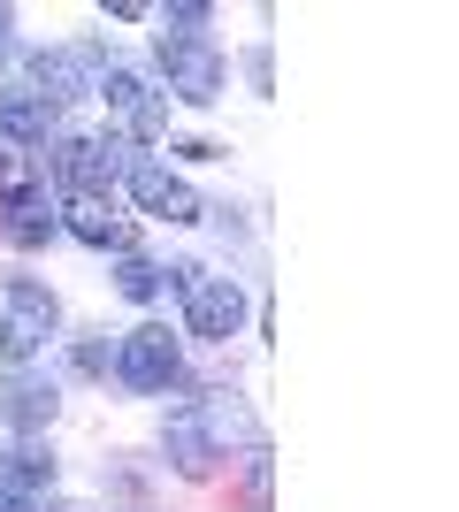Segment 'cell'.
<instances>
[{"instance_id":"cell-18","label":"cell","mask_w":459,"mask_h":512,"mask_svg":"<svg viewBox=\"0 0 459 512\" xmlns=\"http://www.w3.org/2000/svg\"><path fill=\"white\" fill-rule=\"evenodd\" d=\"M153 23H161L169 39H207L215 8H199V0H169V8H153Z\"/></svg>"},{"instance_id":"cell-4","label":"cell","mask_w":459,"mask_h":512,"mask_svg":"<svg viewBox=\"0 0 459 512\" xmlns=\"http://www.w3.org/2000/svg\"><path fill=\"white\" fill-rule=\"evenodd\" d=\"M108 69H115L108 39H92V31H85V39H54V46H39L23 85H31L46 107H54V115H62V107H77V100H100Z\"/></svg>"},{"instance_id":"cell-20","label":"cell","mask_w":459,"mask_h":512,"mask_svg":"<svg viewBox=\"0 0 459 512\" xmlns=\"http://www.w3.org/2000/svg\"><path fill=\"white\" fill-rule=\"evenodd\" d=\"M100 16H108V23H153V8H146V0H108Z\"/></svg>"},{"instance_id":"cell-21","label":"cell","mask_w":459,"mask_h":512,"mask_svg":"<svg viewBox=\"0 0 459 512\" xmlns=\"http://www.w3.org/2000/svg\"><path fill=\"white\" fill-rule=\"evenodd\" d=\"M8 39H16V8H0V54H8Z\"/></svg>"},{"instance_id":"cell-22","label":"cell","mask_w":459,"mask_h":512,"mask_svg":"<svg viewBox=\"0 0 459 512\" xmlns=\"http://www.w3.org/2000/svg\"><path fill=\"white\" fill-rule=\"evenodd\" d=\"M0 512H31V505H23V497H8V490H0Z\"/></svg>"},{"instance_id":"cell-17","label":"cell","mask_w":459,"mask_h":512,"mask_svg":"<svg viewBox=\"0 0 459 512\" xmlns=\"http://www.w3.org/2000/svg\"><path fill=\"white\" fill-rule=\"evenodd\" d=\"M108 367H115V344H108V329H85V337H69V375L100 383Z\"/></svg>"},{"instance_id":"cell-23","label":"cell","mask_w":459,"mask_h":512,"mask_svg":"<svg viewBox=\"0 0 459 512\" xmlns=\"http://www.w3.org/2000/svg\"><path fill=\"white\" fill-rule=\"evenodd\" d=\"M46 512H77V505H46Z\"/></svg>"},{"instance_id":"cell-19","label":"cell","mask_w":459,"mask_h":512,"mask_svg":"<svg viewBox=\"0 0 459 512\" xmlns=\"http://www.w3.org/2000/svg\"><path fill=\"white\" fill-rule=\"evenodd\" d=\"M176 161H222V146H215V138H176Z\"/></svg>"},{"instance_id":"cell-11","label":"cell","mask_w":459,"mask_h":512,"mask_svg":"<svg viewBox=\"0 0 459 512\" xmlns=\"http://www.w3.org/2000/svg\"><path fill=\"white\" fill-rule=\"evenodd\" d=\"M54 413H62V383H54V375H31V367H23V375L0 383V428H8V436L31 444V436L54 428Z\"/></svg>"},{"instance_id":"cell-7","label":"cell","mask_w":459,"mask_h":512,"mask_svg":"<svg viewBox=\"0 0 459 512\" xmlns=\"http://www.w3.org/2000/svg\"><path fill=\"white\" fill-rule=\"evenodd\" d=\"M153 69H161V100H184V107H215L222 85H230V62H222L215 39H169L153 31Z\"/></svg>"},{"instance_id":"cell-5","label":"cell","mask_w":459,"mask_h":512,"mask_svg":"<svg viewBox=\"0 0 459 512\" xmlns=\"http://www.w3.org/2000/svg\"><path fill=\"white\" fill-rule=\"evenodd\" d=\"M169 291L184 299V337L230 344V337L245 329V291H238V276H207L199 260H176V268H169Z\"/></svg>"},{"instance_id":"cell-14","label":"cell","mask_w":459,"mask_h":512,"mask_svg":"<svg viewBox=\"0 0 459 512\" xmlns=\"http://www.w3.org/2000/svg\"><path fill=\"white\" fill-rule=\"evenodd\" d=\"M0 237H8L16 253H39V245H54V237H62L54 192H31V199H16V207H0Z\"/></svg>"},{"instance_id":"cell-6","label":"cell","mask_w":459,"mask_h":512,"mask_svg":"<svg viewBox=\"0 0 459 512\" xmlns=\"http://www.w3.org/2000/svg\"><path fill=\"white\" fill-rule=\"evenodd\" d=\"M115 383L131 390V398H161V390L184 383V337H169V321H138L115 337Z\"/></svg>"},{"instance_id":"cell-24","label":"cell","mask_w":459,"mask_h":512,"mask_svg":"<svg viewBox=\"0 0 459 512\" xmlns=\"http://www.w3.org/2000/svg\"><path fill=\"white\" fill-rule=\"evenodd\" d=\"M0 153H8V138H0Z\"/></svg>"},{"instance_id":"cell-15","label":"cell","mask_w":459,"mask_h":512,"mask_svg":"<svg viewBox=\"0 0 459 512\" xmlns=\"http://www.w3.org/2000/svg\"><path fill=\"white\" fill-rule=\"evenodd\" d=\"M115 291H123L131 306H153L161 291H169V268L146 260V253H123V260H115Z\"/></svg>"},{"instance_id":"cell-1","label":"cell","mask_w":459,"mask_h":512,"mask_svg":"<svg viewBox=\"0 0 459 512\" xmlns=\"http://www.w3.org/2000/svg\"><path fill=\"white\" fill-rule=\"evenodd\" d=\"M230 436H238V398L230 390H207V398H184L161 428V451L184 482H207V474L230 459Z\"/></svg>"},{"instance_id":"cell-16","label":"cell","mask_w":459,"mask_h":512,"mask_svg":"<svg viewBox=\"0 0 459 512\" xmlns=\"http://www.w3.org/2000/svg\"><path fill=\"white\" fill-rule=\"evenodd\" d=\"M31 192H46V161L39 153H0V207H16V199H31Z\"/></svg>"},{"instance_id":"cell-3","label":"cell","mask_w":459,"mask_h":512,"mask_svg":"<svg viewBox=\"0 0 459 512\" xmlns=\"http://www.w3.org/2000/svg\"><path fill=\"white\" fill-rule=\"evenodd\" d=\"M54 337H62V299H54L39 276H8L0 283V367H8V375L39 367Z\"/></svg>"},{"instance_id":"cell-12","label":"cell","mask_w":459,"mask_h":512,"mask_svg":"<svg viewBox=\"0 0 459 512\" xmlns=\"http://www.w3.org/2000/svg\"><path fill=\"white\" fill-rule=\"evenodd\" d=\"M0 138H8L16 153H46L54 138H62V115H54L31 85H8L0 92Z\"/></svg>"},{"instance_id":"cell-13","label":"cell","mask_w":459,"mask_h":512,"mask_svg":"<svg viewBox=\"0 0 459 512\" xmlns=\"http://www.w3.org/2000/svg\"><path fill=\"white\" fill-rule=\"evenodd\" d=\"M54 474H62V459H54V444L46 436H31V444L8 451V474H0V490L23 497V505H39L46 490H54Z\"/></svg>"},{"instance_id":"cell-10","label":"cell","mask_w":459,"mask_h":512,"mask_svg":"<svg viewBox=\"0 0 459 512\" xmlns=\"http://www.w3.org/2000/svg\"><path fill=\"white\" fill-rule=\"evenodd\" d=\"M54 214H62V237H77V245H92V253H138V222L115 199H54Z\"/></svg>"},{"instance_id":"cell-8","label":"cell","mask_w":459,"mask_h":512,"mask_svg":"<svg viewBox=\"0 0 459 512\" xmlns=\"http://www.w3.org/2000/svg\"><path fill=\"white\" fill-rule=\"evenodd\" d=\"M100 100H108V115H115L108 130L123 138V146H161V138H169V100H161V85H153V77H138L131 62L108 69Z\"/></svg>"},{"instance_id":"cell-9","label":"cell","mask_w":459,"mask_h":512,"mask_svg":"<svg viewBox=\"0 0 459 512\" xmlns=\"http://www.w3.org/2000/svg\"><path fill=\"white\" fill-rule=\"evenodd\" d=\"M123 192L146 222H207V199L184 184V169H169L161 153H131V169H123Z\"/></svg>"},{"instance_id":"cell-2","label":"cell","mask_w":459,"mask_h":512,"mask_svg":"<svg viewBox=\"0 0 459 512\" xmlns=\"http://www.w3.org/2000/svg\"><path fill=\"white\" fill-rule=\"evenodd\" d=\"M39 161L54 176V199H115V184L131 169V146L115 130H62Z\"/></svg>"}]
</instances>
